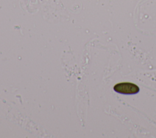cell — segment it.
<instances>
[{"label": "cell", "instance_id": "6da1fadb", "mask_svg": "<svg viewBox=\"0 0 156 138\" xmlns=\"http://www.w3.org/2000/svg\"><path fill=\"white\" fill-rule=\"evenodd\" d=\"M113 89L115 92L122 94H135L140 91L139 87L132 83H119L114 86Z\"/></svg>", "mask_w": 156, "mask_h": 138}]
</instances>
